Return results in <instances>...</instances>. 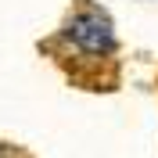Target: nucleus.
I'll use <instances>...</instances> for the list:
<instances>
[{"mask_svg":"<svg viewBox=\"0 0 158 158\" xmlns=\"http://www.w3.org/2000/svg\"><path fill=\"white\" fill-rule=\"evenodd\" d=\"M0 158H4V155H0Z\"/></svg>","mask_w":158,"mask_h":158,"instance_id":"f03ea898","label":"nucleus"},{"mask_svg":"<svg viewBox=\"0 0 158 158\" xmlns=\"http://www.w3.org/2000/svg\"><path fill=\"white\" fill-rule=\"evenodd\" d=\"M69 40L86 54H104L115 47V29L104 11H83L69 22Z\"/></svg>","mask_w":158,"mask_h":158,"instance_id":"f257e3e1","label":"nucleus"}]
</instances>
